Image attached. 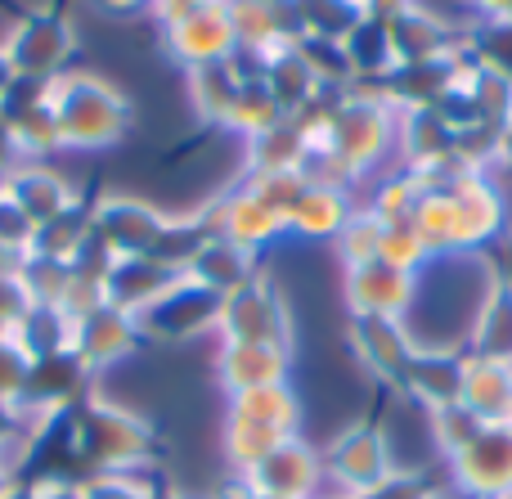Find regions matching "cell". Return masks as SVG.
Returning <instances> with one entry per match:
<instances>
[{
    "label": "cell",
    "instance_id": "d4e9b609",
    "mask_svg": "<svg viewBox=\"0 0 512 499\" xmlns=\"http://www.w3.org/2000/svg\"><path fill=\"white\" fill-rule=\"evenodd\" d=\"M248 499H265V495H248Z\"/></svg>",
    "mask_w": 512,
    "mask_h": 499
},
{
    "label": "cell",
    "instance_id": "7a4b0ae2",
    "mask_svg": "<svg viewBox=\"0 0 512 499\" xmlns=\"http://www.w3.org/2000/svg\"><path fill=\"white\" fill-rule=\"evenodd\" d=\"M72 441H77V455L104 477L126 473L149 455V428L140 419H131L126 410H113V405H95V410L81 414Z\"/></svg>",
    "mask_w": 512,
    "mask_h": 499
},
{
    "label": "cell",
    "instance_id": "2e32d148",
    "mask_svg": "<svg viewBox=\"0 0 512 499\" xmlns=\"http://www.w3.org/2000/svg\"><path fill=\"white\" fill-rule=\"evenodd\" d=\"M463 369H468V356H454V351H414V360L405 369V387L427 410H445V405L463 401Z\"/></svg>",
    "mask_w": 512,
    "mask_h": 499
},
{
    "label": "cell",
    "instance_id": "4fadbf2b",
    "mask_svg": "<svg viewBox=\"0 0 512 499\" xmlns=\"http://www.w3.org/2000/svg\"><path fill=\"white\" fill-rule=\"evenodd\" d=\"M351 342H355V351H360V360L378 378L405 383V369H409V360H414V347H409L400 320H387V315H355Z\"/></svg>",
    "mask_w": 512,
    "mask_h": 499
},
{
    "label": "cell",
    "instance_id": "9a60e30c",
    "mask_svg": "<svg viewBox=\"0 0 512 499\" xmlns=\"http://www.w3.org/2000/svg\"><path fill=\"white\" fill-rule=\"evenodd\" d=\"M288 374V347L270 342H225L221 351V383L230 396L252 392V387H274Z\"/></svg>",
    "mask_w": 512,
    "mask_h": 499
},
{
    "label": "cell",
    "instance_id": "277c9868",
    "mask_svg": "<svg viewBox=\"0 0 512 499\" xmlns=\"http://www.w3.org/2000/svg\"><path fill=\"white\" fill-rule=\"evenodd\" d=\"M221 306H225V297H216L212 288L194 284V279L180 270L176 284H171L158 302L144 306L135 320H140L144 333H158V338H194V333L221 324Z\"/></svg>",
    "mask_w": 512,
    "mask_h": 499
},
{
    "label": "cell",
    "instance_id": "44dd1931",
    "mask_svg": "<svg viewBox=\"0 0 512 499\" xmlns=\"http://www.w3.org/2000/svg\"><path fill=\"white\" fill-rule=\"evenodd\" d=\"M382 234H387V221L378 212H351V221L342 225V257L346 266H369L382 252Z\"/></svg>",
    "mask_w": 512,
    "mask_h": 499
},
{
    "label": "cell",
    "instance_id": "5bb4252c",
    "mask_svg": "<svg viewBox=\"0 0 512 499\" xmlns=\"http://www.w3.org/2000/svg\"><path fill=\"white\" fill-rule=\"evenodd\" d=\"M5 203L18 207V216H23L32 230H45L50 221H59L72 203V189L63 185L54 171L45 167H27V171H9L5 180Z\"/></svg>",
    "mask_w": 512,
    "mask_h": 499
},
{
    "label": "cell",
    "instance_id": "5b68a950",
    "mask_svg": "<svg viewBox=\"0 0 512 499\" xmlns=\"http://www.w3.org/2000/svg\"><path fill=\"white\" fill-rule=\"evenodd\" d=\"M221 329L225 342H270V347H288V315L265 275H252L239 293L225 297L221 306Z\"/></svg>",
    "mask_w": 512,
    "mask_h": 499
},
{
    "label": "cell",
    "instance_id": "30bf717a",
    "mask_svg": "<svg viewBox=\"0 0 512 499\" xmlns=\"http://www.w3.org/2000/svg\"><path fill=\"white\" fill-rule=\"evenodd\" d=\"M167 45H171V54H176L180 63L203 68V63H225L230 59V50L239 45V36H234L225 5H216V9H198V14L171 18L167 23Z\"/></svg>",
    "mask_w": 512,
    "mask_h": 499
},
{
    "label": "cell",
    "instance_id": "ba28073f",
    "mask_svg": "<svg viewBox=\"0 0 512 499\" xmlns=\"http://www.w3.org/2000/svg\"><path fill=\"white\" fill-rule=\"evenodd\" d=\"M324 482V464L310 446H301L297 437L274 446L265 459L243 473V486L252 495H265V499H310Z\"/></svg>",
    "mask_w": 512,
    "mask_h": 499
},
{
    "label": "cell",
    "instance_id": "603a6c76",
    "mask_svg": "<svg viewBox=\"0 0 512 499\" xmlns=\"http://www.w3.org/2000/svg\"><path fill=\"white\" fill-rule=\"evenodd\" d=\"M77 499H153L144 486H135L131 477H122V473H108V477H99V482H90L86 491H81Z\"/></svg>",
    "mask_w": 512,
    "mask_h": 499
},
{
    "label": "cell",
    "instance_id": "6da1fadb",
    "mask_svg": "<svg viewBox=\"0 0 512 499\" xmlns=\"http://www.w3.org/2000/svg\"><path fill=\"white\" fill-rule=\"evenodd\" d=\"M50 108L59 122V144H72V149H99V144L122 140L131 122L126 99L95 72H63L54 81Z\"/></svg>",
    "mask_w": 512,
    "mask_h": 499
},
{
    "label": "cell",
    "instance_id": "ffe728a7",
    "mask_svg": "<svg viewBox=\"0 0 512 499\" xmlns=\"http://www.w3.org/2000/svg\"><path fill=\"white\" fill-rule=\"evenodd\" d=\"M472 356L512 365V288L508 284H495L490 302L481 306V320L472 329Z\"/></svg>",
    "mask_w": 512,
    "mask_h": 499
},
{
    "label": "cell",
    "instance_id": "9c48e42d",
    "mask_svg": "<svg viewBox=\"0 0 512 499\" xmlns=\"http://www.w3.org/2000/svg\"><path fill=\"white\" fill-rule=\"evenodd\" d=\"M324 473H333L351 499H364L378 491V486H387L391 477H396V468H391V450H387V441H382V432L360 423V428H351L346 437H337Z\"/></svg>",
    "mask_w": 512,
    "mask_h": 499
},
{
    "label": "cell",
    "instance_id": "8992f818",
    "mask_svg": "<svg viewBox=\"0 0 512 499\" xmlns=\"http://www.w3.org/2000/svg\"><path fill=\"white\" fill-rule=\"evenodd\" d=\"M72 45H77V36L68 32L63 18L32 14L14 27V36H9V45H5V59L18 81H50V77H59V68L68 63Z\"/></svg>",
    "mask_w": 512,
    "mask_h": 499
},
{
    "label": "cell",
    "instance_id": "7c38bea8",
    "mask_svg": "<svg viewBox=\"0 0 512 499\" xmlns=\"http://www.w3.org/2000/svg\"><path fill=\"white\" fill-rule=\"evenodd\" d=\"M346 297H351L355 315H387V320H400V311L414 302V275L387 266V261L351 266L346 270Z\"/></svg>",
    "mask_w": 512,
    "mask_h": 499
},
{
    "label": "cell",
    "instance_id": "ac0fdd59",
    "mask_svg": "<svg viewBox=\"0 0 512 499\" xmlns=\"http://www.w3.org/2000/svg\"><path fill=\"white\" fill-rule=\"evenodd\" d=\"M185 275L194 279V284L212 288L216 297H230V293H239V288L248 284L256 270H252V252L248 248H239V243H230V239H207L203 248L189 257Z\"/></svg>",
    "mask_w": 512,
    "mask_h": 499
},
{
    "label": "cell",
    "instance_id": "3957f363",
    "mask_svg": "<svg viewBox=\"0 0 512 499\" xmlns=\"http://www.w3.org/2000/svg\"><path fill=\"white\" fill-rule=\"evenodd\" d=\"M387 104H391L387 95L346 99V104H337L324 149L337 153L351 171H360L364 162H373L391 140V108Z\"/></svg>",
    "mask_w": 512,
    "mask_h": 499
},
{
    "label": "cell",
    "instance_id": "8fae6325",
    "mask_svg": "<svg viewBox=\"0 0 512 499\" xmlns=\"http://www.w3.org/2000/svg\"><path fill=\"white\" fill-rule=\"evenodd\" d=\"M135 338H140V320H135L131 311H122V306L104 302L99 311H90L86 320L72 324V342H68V347L77 351V360L86 369H99V365L122 360L126 351L135 347Z\"/></svg>",
    "mask_w": 512,
    "mask_h": 499
},
{
    "label": "cell",
    "instance_id": "cb8c5ba5",
    "mask_svg": "<svg viewBox=\"0 0 512 499\" xmlns=\"http://www.w3.org/2000/svg\"><path fill=\"white\" fill-rule=\"evenodd\" d=\"M0 499H14V477L0 473Z\"/></svg>",
    "mask_w": 512,
    "mask_h": 499
},
{
    "label": "cell",
    "instance_id": "d6986e66",
    "mask_svg": "<svg viewBox=\"0 0 512 499\" xmlns=\"http://www.w3.org/2000/svg\"><path fill=\"white\" fill-rule=\"evenodd\" d=\"M351 221V207H346L342 189H324V185H306V194L297 198V207L288 212V225L310 239H324V234H342V225Z\"/></svg>",
    "mask_w": 512,
    "mask_h": 499
},
{
    "label": "cell",
    "instance_id": "7402d4cb",
    "mask_svg": "<svg viewBox=\"0 0 512 499\" xmlns=\"http://www.w3.org/2000/svg\"><path fill=\"white\" fill-rule=\"evenodd\" d=\"M481 428H486V423H481L463 401L459 405H445V410H432V437L441 441L450 455H459L463 446H472V441L481 437Z\"/></svg>",
    "mask_w": 512,
    "mask_h": 499
},
{
    "label": "cell",
    "instance_id": "e0dca14e",
    "mask_svg": "<svg viewBox=\"0 0 512 499\" xmlns=\"http://www.w3.org/2000/svg\"><path fill=\"white\" fill-rule=\"evenodd\" d=\"M463 405L481 423H508L512 419V365L468 356V369H463Z\"/></svg>",
    "mask_w": 512,
    "mask_h": 499
},
{
    "label": "cell",
    "instance_id": "52a82bcc",
    "mask_svg": "<svg viewBox=\"0 0 512 499\" xmlns=\"http://www.w3.org/2000/svg\"><path fill=\"white\" fill-rule=\"evenodd\" d=\"M459 486L477 499H512V419L486 423L472 446L454 455Z\"/></svg>",
    "mask_w": 512,
    "mask_h": 499
}]
</instances>
